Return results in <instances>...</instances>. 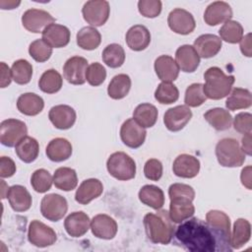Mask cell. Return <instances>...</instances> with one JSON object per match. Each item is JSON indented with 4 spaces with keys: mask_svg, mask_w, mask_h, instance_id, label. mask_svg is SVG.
Listing matches in <instances>:
<instances>
[{
    "mask_svg": "<svg viewBox=\"0 0 252 252\" xmlns=\"http://www.w3.org/2000/svg\"><path fill=\"white\" fill-rule=\"evenodd\" d=\"M230 235L207 220L191 217L175 228L172 239L174 244L190 252H230Z\"/></svg>",
    "mask_w": 252,
    "mask_h": 252,
    "instance_id": "1",
    "label": "cell"
},
{
    "mask_svg": "<svg viewBox=\"0 0 252 252\" xmlns=\"http://www.w3.org/2000/svg\"><path fill=\"white\" fill-rule=\"evenodd\" d=\"M143 223L146 234L153 243L166 245L172 240L176 227L166 210L159 209L156 214H147Z\"/></svg>",
    "mask_w": 252,
    "mask_h": 252,
    "instance_id": "2",
    "label": "cell"
},
{
    "mask_svg": "<svg viewBox=\"0 0 252 252\" xmlns=\"http://www.w3.org/2000/svg\"><path fill=\"white\" fill-rule=\"evenodd\" d=\"M205 85L203 91L207 98L221 99L229 94L234 84V76L225 75L219 67H210L204 73Z\"/></svg>",
    "mask_w": 252,
    "mask_h": 252,
    "instance_id": "3",
    "label": "cell"
},
{
    "mask_svg": "<svg viewBox=\"0 0 252 252\" xmlns=\"http://www.w3.org/2000/svg\"><path fill=\"white\" fill-rule=\"evenodd\" d=\"M216 157L224 167H238L245 161V154L240 144L233 138H223L216 146Z\"/></svg>",
    "mask_w": 252,
    "mask_h": 252,
    "instance_id": "4",
    "label": "cell"
},
{
    "mask_svg": "<svg viewBox=\"0 0 252 252\" xmlns=\"http://www.w3.org/2000/svg\"><path fill=\"white\" fill-rule=\"evenodd\" d=\"M106 168L112 177L121 181L133 179L136 175L135 160L124 152L111 154L106 161Z\"/></svg>",
    "mask_w": 252,
    "mask_h": 252,
    "instance_id": "5",
    "label": "cell"
},
{
    "mask_svg": "<svg viewBox=\"0 0 252 252\" xmlns=\"http://www.w3.org/2000/svg\"><path fill=\"white\" fill-rule=\"evenodd\" d=\"M67 210V200L59 194H47L41 199L40 213L44 219L50 221H58L63 219Z\"/></svg>",
    "mask_w": 252,
    "mask_h": 252,
    "instance_id": "6",
    "label": "cell"
},
{
    "mask_svg": "<svg viewBox=\"0 0 252 252\" xmlns=\"http://www.w3.org/2000/svg\"><path fill=\"white\" fill-rule=\"evenodd\" d=\"M28 128L24 121L15 118L3 120L0 124V142L3 146L12 148L26 137Z\"/></svg>",
    "mask_w": 252,
    "mask_h": 252,
    "instance_id": "7",
    "label": "cell"
},
{
    "mask_svg": "<svg viewBox=\"0 0 252 252\" xmlns=\"http://www.w3.org/2000/svg\"><path fill=\"white\" fill-rule=\"evenodd\" d=\"M110 7L105 0L87 1L82 9L84 20L93 27H100L109 18Z\"/></svg>",
    "mask_w": 252,
    "mask_h": 252,
    "instance_id": "8",
    "label": "cell"
},
{
    "mask_svg": "<svg viewBox=\"0 0 252 252\" xmlns=\"http://www.w3.org/2000/svg\"><path fill=\"white\" fill-rule=\"evenodd\" d=\"M28 239L32 245L43 248L54 244L57 235L53 228L37 220H33L29 225Z\"/></svg>",
    "mask_w": 252,
    "mask_h": 252,
    "instance_id": "9",
    "label": "cell"
},
{
    "mask_svg": "<svg viewBox=\"0 0 252 252\" xmlns=\"http://www.w3.org/2000/svg\"><path fill=\"white\" fill-rule=\"evenodd\" d=\"M55 23V19L44 10L29 9L22 16V24L24 28L34 33L42 32L50 24Z\"/></svg>",
    "mask_w": 252,
    "mask_h": 252,
    "instance_id": "10",
    "label": "cell"
},
{
    "mask_svg": "<svg viewBox=\"0 0 252 252\" xmlns=\"http://www.w3.org/2000/svg\"><path fill=\"white\" fill-rule=\"evenodd\" d=\"M167 24L171 31L183 35L191 33L196 28L193 15L181 8H175L168 14Z\"/></svg>",
    "mask_w": 252,
    "mask_h": 252,
    "instance_id": "11",
    "label": "cell"
},
{
    "mask_svg": "<svg viewBox=\"0 0 252 252\" xmlns=\"http://www.w3.org/2000/svg\"><path fill=\"white\" fill-rule=\"evenodd\" d=\"M147 131L140 126L133 118H129L123 122L120 128V138L124 145L131 149L141 147L146 139Z\"/></svg>",
    "mask_w": 252,
    "mask_h": 252,
    "instance_id": "12",
    "label": "cell"
},
{
    "mask_svg": "<svg viewBox=\"0 0 252 252\" xmlns=\"http://www.w3.org/2000/svg\"><path fill=\"white\" fill-rule=\"evenodd\" d=\"M88 61L82 56L69 58L63 66V75L66 81L72 85H83L86 83V72Z\"/></svg>",
    "mask_w": 252,
    "mask_h": 252,
    "instance_id": "13",
    "label": "cell"
},
{
    "mask_svg": "<svg viewBox=\"0 0 252 252\" xmlns=\"http://www.w3.org/2000/svg\"><path fill=\"white\" fill-rule=\"evenodd\" d=\"M192 118V111L187 105H177L167 109L163 115V123L167 130L177 132L182 130Z\"/></svg>",
    "mask_w": 252,
    "mask_h": 252,
    "instance_id": "14",
    "label": "cell"
},
{
    "mask_svg": "<svg viewBox=\"0 0 252 252\" xmlns=\"http://www.w3.org/2000/svg\"><path fill=\"white\" fill-rule=\"evenodd\" d=\"M169 204V217L174 223H180L181 221L193 217L195 213V207L193 200L189 197L175 196L170 197Z\"/></svg>",
    "mask_w": 252,
    "mask_h": 252,
    "instance_id": "15",
    "label": "cell"
},
{
    "mask_svg": "<svg viewBox=\"0 0 252 252\" xmlns=\"http://www.w3.org/2000/svg\"><path fill=\"white\" fill-rule=\"evenodd\" d=\"M90 228L92 233L100 239H112L117 233V223L108 215L99 214L91 220Z\"/></svg>",
    "mask_w": 252,
    "mask_h": 252,
    "instance_id": "16",
    "label": "cell"
},
{
    "mask_svg": "<svg viewBox=\"0 0 252 252\" xmlns=\"http://www.w3.org/2000/svg\"><path fill=\"white\" fill-rule=\"evenodd\" d=\"M76 111L66 104H58L50 108L48 118L53 126L59 130L70 129L76 122Z\"/></svg>",
    "mask_w": 252,
    "mask_h": 252,
    "instance_id": "17",
    "label": "cell"
},
{
    "mask_svg": "<svg viewBox=\"0 0 252 252\" xmlns=\"http://www.w3.org/2000/svg\"><path fill=\"white\" fill-rule=\"evenodd\" d=\"M232 17V9L224 1H215L205 10L204 21L209 26H217L229 21Z\"/></svg>",
    "mask_w": 252,
    "mask_h": 252,
    "instance_id": "18",
    "label": "cell"
},
{
    "mask_svg": "<svg viewBox=\"0 0 252 252\" xmlns=\"http://www.w3.org/2000/svg\"><path fill=\"white\" fill-rule=\"evenodd\" d=\"M42 39L52 48L65 47L69 41L71 32L69 29L63 25L50 24L41 32Z\"/></svg>",
    "mask_w": 252,
    "mask_h": 252,
    "instance_id": "19",
    "label": "cell"
},
{
    "mask_svg": "<svg viewBox=\"0 0 252 252\" xmlns=\"http://www.w3.org/2000/svg\"><path fill=\"white\" fill-rule=\"evenodd\" d=\"M173 173L181 178H193L200 171V161L191 155H179L172 164Z\"/></svg>",
    "mask_w": 252,
    "mask_h": 252,
    "instance_id": "20",
    "label": "cell"
},
{
    "mask_svg": "<svg viewBox=\"0 0 252 252\" xmlns=\"http://www.w3.org/2000/svg\"><path fill=\"white\" fill-rule=\"evenodd\" d=\"M222 42L221 39L212 33H205L197 37L193 43V47L195 48L198 55L202 58H212L216 56L220 48Z\"/></svg>",
    "mask_w": 252,
    "mask_h": 252,
    "instance_id": "21",
    "label": "cell"
},
{
    "mask_svg": "<svg viewBox=\"0 0 252 252\" xmlns=\"http://www.w3.org/2000/svg\"><path fill=\"white\" fill-rule=\"evenodd\" d=\"M90 225L91 220L89 216L82 211L71 213L64 220L65 230L72 237L85 235L90 229Z\"/></svg>",
    "mask_w": 252,
    "mask_h": 252,
    "instance_id": "22",
    "label": "cell"
},
{
    "mask_svg": "<svg viewBox=\"0 0 252 252\" xmlns=\"http://www.w3.org/2000/svg\"><path fill=\"white\" fill-rule=\"evenodd\" d=\"M175 62L179 69L185 73H193L200 65V56L192 45L184 44L175 52Z\"/></svg>",
    "mask_w": 252,
    "mask_h": 252,
    "instance_id": "23",
    "label": "cell"
},
{
    "mask_svg": "<svg viewBox=\"0 0 252 252\" xmlns=\"http://www.w3.org/2000/svg\"><path fill=\"white\" fill-rule=\"evenodd\" d=\"M103 185L96 178H89L84 180L75 194V200L81 205H88L94 199L102 194Z\"/></svg>",
    "mask_w": 252,
    "mask_h": 252,
    "instance_id": "24",
    "label": "cell"
},
{
    "mask_svg": "<svg viewBox=\"0 0 252 252\" xmlns=\"http://www.w3.org/2000/svg\"><path fill=\"white\" fill-rule=\"evenodd\" d=\"M125 39L131 50L142 51L149 46L151 42V33L145 26L135 25L127 31Z\"/></svg>",
    "mask_w": 252,
    "mask_h": 252,
    "instance_id": "25",
    "label": "cell"
},
{
    "mask_svg": "<svg viewBox=\"0 0 252 252\" xmlns=\"http://www.w3.org/2000/svg\"><path fill=\"white\" fill-rule=\"evenodd\" d=\"M155 71L159 80L171 83L179 75V67L175 60L169 55H160L155 61Z\"/></svg>",
    "mask_w": 252,
    "mask_h": 252,
    "instance_id": "26",
    "label": "cell"
},
{
    "mask_svg": "<svg viewBox=\"0 0 252 252\" xmlns=\"http://www.w3.org/2000/svg\"><path fill=\"white\" fill-rule=\"evenodd\" d=\"M11 208L15 212L28 211L32 203V196L26 187L22 185H13L8 189L7 196Z\"/></svg>",
    "mask_w": 252,
    "mask_h": 252,
    "instance_id": "27",
    "label": "cell"
},
{
    "mask_svg": "<svg viewBox=\"0 0 252 252\" xmlns=\"http://www.w3.org/2000/svg\"><path fill=\"white\" fill-rule=\"evenodd\" d=\"M44 107V101L41 96L34 93H25L17 99L18 110L28 116L39 114Z\"/></svg>",
    "mask_w": 252,
    "mask_h": 252,
    "instance_id": "28",
    "label": "cell"
},
{
    "mask_svg": "<svg viewBox=\"0 0 252 252\" xmlns=\"http://www.w3.org/2000/svg\"><path fill=\"white\" fill-rule=\"evenodd\" d=\"M45 154L52 161H64L72 155V145L65 138H55L46 146Z\"/></svg>",
    "mask_w": 252,
    "mask_h": 252,
    "instance_id": "29",
    "label": "cell"
},
{
    "mask_svg": "<svg viewBox=\"0 0 252 252\" xmlns=\"http://www.w3.org/2000/svg\"><path fill=\"white\" fill-rule=\"evenodd\" d=\"M15 153L22 161L31 163L34 161L38 157L39 144L34 138L26 136L21 139L15 146Z\"/></svg>",
    "mask_w": 252,
    "mask_h": 252,
    "instance_id": "30",
    "label": "cell"
},
{
    "mask_svg": "<svg viewBox=\"0 0 252 252\" xmlns=\"http://www.w3.org/2000/svg\"><path fill=\"white\" fill-rule=\"evenodd\" d=\"M139 200L154 210H159L164 205L163 191L156 185H144L138 194Z\"/></svg>",
    "mask_w": 252,
    "mask_h": 252,
    "instance_id": "31",
    "label": "cell"
},
{
    "mask_svg": "<svg viewBox=\"0 0 252 252\" xmlns=\"http://www.w3.org/2000/svg\"><path fill=\"white\" fill-rule=\"evenodd\" d=\"M205 120L217 131H224L231 127L232 116L228 112L220 107H216L209 109L204 114Z\"/></svg>",
    "mask_w": 252,
    "mask_h": 252,
    "instance_id": "32",
    "label": "cell"
},
{
    "mask_svg": "<svg viewBox=\"0 0 252 252\" xmlns=\"http://www.w3.org/2000/svg\"><path fill=\"white\" fill-rule=\"evenodd\" d=\"M55 187L62 191H72L78 185V176L76 170L71 167H59L53 175Z\"/></svg>",
    "mask_w": 252,
    "mask_h": 252,
    "instance_id": "33",
    "label": "cell"
},
{
    "mask_svg": "<svg viewBox=\"0 0 252 252\" xmlns=\"http://www.w3.org/2000/svg\"><path fill=\"white\" fill-rule=\"evenodd\" d=\"M251 236V224L245 219H237L233 224L230 235V245L232 249H239L244 246Z\"/></svg>",
    "mask_w": 252,
    "mask_h": 252,
    "instance_id": "34",
    "label": "cell"
},
{
    "mask_svg": "<svg viewBox=\"0 0 252 252\" xmlns=\"http://www.w3.org/2000/svg\"><path fill=\"white\" fill-rule=\"evenodd\" d=\"M158 109L151 103H141L137 105L133 112V119L144 128L153 127L158 120Z\"/></svg>",
    "mask_w": 252,
    "mask_h": 252,
    "instance_id": "35",
    "label": "cell"
},
{
    "mask_svg": "<svg viewBox=\"0 0 252 252\" xmlns=\"http://www.w3.org/2000/svg\"><path fill=\"white\" fill-rule=\"evenodd\" d=\"M77 44L85 50H94L101 42L99 32L94 27H84L77 32Z\"/></svg>",
    "mask_w": 252,
    "mask_h": 252,
    "instance_id": "36",
    "label": "cell"
},
{
    "mask_svg": "<svg viewBox=\"0 0 252 252\" xmlns=\"http://www.w3.org/2000/svg\"><path fill=\"white\" fill-rule=\"evenodd\" d=\"M252 104V95L247 89L234 88L225 101V106L229 110H238L250 107Z\"/></svg>",
    "mask_w": 252,
    "mask_h": 252,
    "instance_id": "37",
    "label": "cell"
},
{
    "mask_svg": "<svg viewBox=\"0 0 252 252\" xmlns=\"http://www.w3.org/2000/svg\"><path fill=\"white\" fill-rule=\"evenodd\" d=\"M131 89V79L126 74L114 76L107 87V94L113 99L125 97Z\"/></svg>",
    "mask_w": 252,
    "mask_h": 252,
    "instance_id": "38",
    "label": "cell"
},
{
    "mask_svg": "<svg viewBox=\"0 0 252 252\" xmlns=\"http://www.w3.org/2000/svg\"><path fill=\"white\" fill-rule=\"evenodd\" d=\"M63 85L62 76L55 69L46 70L38 81L40 91L46 94H55L61 90Z\"/></svg>",
    "mask_w": 252,
    "mask_h": 252,
    "instance_id": "39",
    "label": "cell"
},
{
    "mask_svg": "<svg viewBox=\"0 0 252 252\" xmlns=\"http://www.w3.org/2000/svg\"><path fill=\"white\" fill-rule=\"evenodd\" d=\"M102 60L110 68L121 67L125 61V51L118 43L108 44L102 51Z\"/></svg>",
    "mask_w": 252,
    "mask_h": 252,
    "instance_id": "40",
    "label": "cell"
},
{
    "mask_svg": "<svg viewBox=\"0 0 252 252\" xmlns=\"http://www.w3.org/2000/svg\"><path fill=\"white\" fill-rule=\"evenodd\" d=\"M12 79L18 85L30 83L32 76V65L26 59L16 60L11 67Z\"/></svg>",
    "mask_w": 252,
    "mask_h": 252,
    "instance_id": "41",
    "label": "cell"
},
{
    "mask_svg": "<svg viewBox=\"0 0 252 252\" xmlns=\"http://www.w3.org/2000/svg\"><path fill=\"white\" fill-rule=\"evenodd\" d=\"M243 28L242 26L233 20L225 22L220 29V38L228 43H237L243 37Z\"/></svg>",
    "mask_w": 252,
    "mask_h": 252,
    "instance_id": "42",
    "label": "cell"
},
{
    "mask_svg": "<svg viewBox=\"0 0 252 252\" xmlns=\"http://www.w3.org/2000/svg\"><path fill=\"white\" fill-rule=\"evenodd\" d=\"M178 97L179 91L172 83L161 82L155 92V98L161 104L173 103L178 99Z\"/></svg>",
    "mask_w": 252,
    "mask_h": 252,
    "instance_id": "43",
    "label": "cell"
},
{
    "mask_svg": "<svg viewBox=\"0 0 252 252\" xmlns=\"http://www.w3.org/2000/svg\"><path fill=\"white\" fill-rule=\"evenodd\" d=\"M53 183V177L44 168H39L33 171L31 177V185L37 193L47 192Z\"/></svg>",
    "mask_w": 252,
    "mask_h": 252,
    "instance_id": "44",
    "label": "cell"
},
{
    "mask_svg": "<svg viewBox=\"0 0 252 252\" xmlns=\"http://www.w3.org/2000/svg\"><path fill=\"white\" fill-rule=\"evenodd\" d=\"M207 99L203 91V84L194 83L190 85L185 92L184 102L188 107H197L202 105Z\"/></svg>",
    "mask_w": 252,
    "mask_h": 252,
    "instance_id": "45",
    "label": "cell"
},
{
    "mask_svg": "<svg viewBox=\"0 0 252 252\" xmlns=\"http://www.w3.org/2000/svg\"><path fill=\"white\" fill-rule=\"evenodd\" d=\"M30 55L36 62H45L52 55V47L49 46L42 38L33 40L29 46Z\"/></svg>",
    "mask_w": 252,
    "mask_h": 252,
    "instance_id": "46",
    "label": "cell"
},
{
    "mask_svg": "<svg viewBox=\"0 0 252 252\" xmlns=\"http://www.w3.org/2000/svg\"><path fill=\"white\" fill-rule=\"evenodd\" d=\"M106 78L105 68L98 62H94L88 66L86 72V81L93 87L101 85Z\"/></svg>",
    "mask_w": 252,
    "mask_h": 252,
    "instance_id": "47",
    "label": "cell"
},
{
    "mask_svg": "<svg viewBox=\"0 0 252 252\" xmlns=\"http://www.w3.org/2000/svg\"><path fill=\"white\" fill-rule=\"evenodd\" d=\"M206 220L217 226L220 227L225 231H227L228 233L230 232V220L228 218V216L226 214H224L221 211H218V210H212L209 211L206 215Z\"/></svg>",
    "mask_w": 252,
    "mask_h": 252,
    "instance_id": "48",
    "label": "cell"
},
{
    "mask_svg": "<svg viewBox=\"0 0 252 252\" xmlns=\"http://www.w3.org/2000/svg\"><path fill=\"white\" fill-rule=\"evenodd\" d=\"M138 10L146 18H156L161 12V2L159 0H140Z\"/></svg>",
    "mask_w": 252,
    "mask_h": 252,
    "instance_id": "49",
    "label": "cell"
},
{
    "mask_svg": "<svg viewBox=\"0 0 252 252\" xmlns=\"http://www.w3.org/2000/svg\"><path fill=\"white\" fill-rule=\"evenodd\" d=\"M145 176L153 181H158L162 176V163L157 158H150L144 165Z\"/></svg>",
    "mask_w": 252,
    "mask_h": 252,
    "instance_id": "50",
    "label": "cell"
},
{
    "mask_svg": "<svg viewBox=\"0 0 252 252\" xmlns=\"http://www.w3.org/2000/svg\"><path fill=\"white\" fill-rule=\"evenodd\" d=\"M233 128L235 131L245 135L252 131V115L249 112H240L233 119Z\"/></svg>",
    "mask_w": 252,
    "mask_h": 252,
    "instance_id": "51",
    "label": "cell"
},
{
    "mask_svg": "<svg viewBox=\"0 0 252 252\" xmlns=\"http://www.w3.org/2000/svg\"><path fill=\"white\" fill-rule=\"evenodd\" d=\"M16 164L11 158L5 156L0 158V176L2 178L13 176L16 172Z\"/></svg>",
    "mask_w": 252,
    "mask_h": 252,
    "instance_id": "52",
    "label": "cell"
},
{
    "mask_svg": "<svg viewBox=\"0 0 252 252\" xmlns=\"http://www.w3.org/2000/svg\"><path fill=\"white\" fill-rule=\"evenodd\" d=\"M12 73L5 62H1V88H6L11 84Z\"/></svg>",
    "mask_w": 252,
    "mask_h": 252,
    "instance_id": "53",
    "label": "cell"
},
{
    "mask_svg": "<svg viewBox=\"0 0 252 252\" xmlns=\"http://www.w3.org/2000/svg\"><path fill=\"white\" fill-rule=\"evenodd\" d=\"M240 42V50L242 52L243 55L247 56V57H251L252 53H251V33H247L246 35H244Z\"/></svg>",
    "mask_w": 252,
    "mask_h": 252,
    "instance_id": "54",
    "label": "cell"
},
{
    "mask_svg": "<svg viewBox=\"0 0 252 252\" xmlns=\"http://www.w3.org/2000/svg\"><path fill=\"white\" fill-rule=\"evenodd\" d=\"M240 179H241L242 185H244L247 189L250 190L251 189V166L250 165L242 169Z\"/></svg>",
    "mask_w": 252,
    "mask_h": 252,
    "instance_id": "55",
    "label": "cell"
},
{
    "mask_svg": "<svg viewBox=\"0 0 252 252\" xmlns=\"http://www.w3.org/2000/svg\"><path fill=\"white\" fill-rule=\"evenodd\" d=\"M242 142V151L244 152L245 155L251 156V133L245 134L241 140Z\"/></svg>",
    "mask_w": 252,
    "mask_h": 252,
    "instance_id": "56",
    "label": "cell"
},
{
    "mask_svg": "<svg viewBox=\"0 0 252 252\" xmlns=\"http://www.w3.org/2000/svg\"><path fill=\"white\" fill-rule=\"evenodd\" d=\"M21 4V1H4V0H1L0 1V6L2 9H14L16 7H18L19 5Z\"/></svg>",
    "mask_w": 252,
    "mask_h": 252,
    "instance_id": "57",
    "label": "cell"
}]
</instances>
